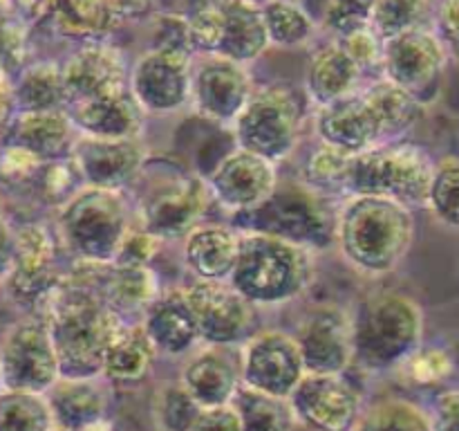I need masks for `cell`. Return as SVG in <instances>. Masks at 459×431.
Returning a JSON list of instances; mask_svg holds the SVG:
<instances>
[{
    "label": "cell",
    "instance_id": "cell-1",
    "mask_svg": "<svg viewBox=\"0 0 459 431\" xmlns=\"http://www.w3.org/2000/svg\"><path fill=\"white\" fill-rule=\"evenodd\" d=\"M412 241V209L390 198L345 196L336 207L334 247L361 277L393 274L411 251Z\"/></svg>",
    "mask_w": 459,
    "mask_h": 431
},
{
    "label": "cell",
    "instance_id": "cell-2",
    "mask_svg": "<svg viewBox=\"0 0 459 431\" xmlns=\"http://www.w3.org/2000/svg\"><path fill=\"white\" fill-rule=\"evenodd\" d=\"M352 366L385 373L402 366L424 341V312L399 292H375L350 312Z\"/></svg>",
    "mask_w": 459,
    "mask_h": 431
},
{
    "label": "cell",
    "instance_id": "cell-3",
    "mask_svg": "<svg viewBox=\"0 0 459 431\" xmlns=\"http://www.w3.org/2000/svg\"><path fill=\"white\" fill-rule=\"evenodd\" d=\"M312 278V250L267 233L240 232V251L229 283L260 310L300 299Z\"/></svg>",
    "mask_w": 459,
    "mask_h": 431
},
{
    "label": "cell",
    "instance_id": "cell-4",
    "mask_svg": "<svg viewBox=\"0 0 459 431\" xmlns=\"http://www.w3.org/2000/svg\"><path fill=\"white\" fill-rule=\"evenodd\" d=\"M339 202L321 196L300 180L278 182L267 200L251 209L231 214L229 224L238 232L267 233V236L296 242L312 251L330 250L334 247Z\"/></svg>",
    "mask_w": 459,
    "mask_h": 431
},
{
    "label": "cell",
    "instance_id": "cell-5",
    "mask_svg": "<svg viewBox=\"0 0 459 431\" xmlns=\"http://www.w3.org/2000/svg\"><path fill=\"white\" fill-rule=\"evenodd\" d=\"M134 184H139V196L133 218L164 242L182 241L213 202L204 175L175 164L152 166L151 157Z\"/></svg>",
    "mask_w": 459,
    "mask_h": 431
},
{
    "label": "cell",
    "instance_id": "cell-6",
    "mask_svg": "<svg viewBox=\"0 0 459 431\" xmlns=\"http://www.w3.org/2000/svg\"><path fill=\"white\" fill-rule=\"evenodd\" d=\"M130 223L133 202L126 191L83 184L58 207L56 238L76 260L112 263Z\"/></svg>",
    "mask_w": 459,
    "mask_h": 431
},
{
    "label": "cell",
    "instance_id": "cell-7",
    "mask_svg": "<svg viewBox=\"0 0 459 431\" xmlns=\"http://www.w3.org/2000/svg\"><path fill=\"white\" fill-rule=\"evenodd\" d=\"M433 169L435 160L420 144L406 139L379 144L350 157L345 193L390 198L412 211L424 209Z\"/></svg>",
    "mask_w": 459,
    "mask_h": 431
},
{
    "label": "cell",
    "instance_id": "cell-8",
    "mask_svg": "<svg viewBox=\"0 0 459 431\" xmlns=\"http://www.w3.org/2000/svg\"><path fill=\"white\" fill-rule=\"evenodd\" d=\"M229 128L236 146L281 164L294 155L303 135L299 94L285 84L254 88L247 106Z\"/></svg>",
    "mask_w": 459,
    "mask_h": 431
},
{
    "label": "cell",
    "instance_id": "cell-9",
    "mask_svg": "<svg viewBox=\"0 0 459 431\" xmlns=\"http://www.w3.org/2000/svg\"><path fill=\"white\" fill-rule=\"evenodd\" d=\"M200 344L240 348L247 339L263 330V310L251 303L229 281H197L184 287Z\"/></svg>",
    "mask_w": 459,
    "mask_h": 431
},
{
    "label": "cell",
    "instance_id": "cell-10",
    "mask_svg": "<svg viewBox=\"0 0 459 431\" xmlns=\"http://www.w3.org/2000/svg\"><path fill=\"white\" fill-rule=\"evenodd\" d=\"M287 402L296 429L352 431L363 409V395L345 373H305Z\"/></svg>",
    "mask_w": 459,
    "mask_h": 431
},
{
    "label": "cell",
    "instance_id": "cell-11",
    "mask_svg": "<svg viewBox=\"0 0 459 431\" xmlns=\"http://www.w3.org/2000/svg\"><path fill=\"white\" fill-rule=\"evenodd\" d=\"M0 373L4 389L45 393L61 377L48 323L36 314L21 319L0 341Z\"/></svg>",
    "mask_w": 459,
    "mask_h": 431
},
{
    "label": "cell",
    "instance_id": "cell-12",
    "mask_svg": "<svg viewBox=\"0 0 459 431\" xmlns=\"http://www.w3.org/2000/svg\"><path fill=\"white\" fill-rule=\"evenodd\" d=\"M299 341L285 330H258L240 346L242 386L273 398H290L305 375Z\"/></svg>",
    "mask_w": 459,
    "mask_h": 431
},
{
    "label": "cell",
    "instance_id": "cell-13",
    "mask_svg": "<svg viewBox=\"0 0 459 431\" xmlns=\"http://www.w3.org/2000/svg\"><path fill=\"white\" fill-rule=\"evenodd\" d=\"M446 61L448 57L437 34L429 27H415L384 40L381 76L426 106L430 94L437 92L435 88L442 79Z\"/></svg>",
    "mask_w": 459,
    "mask_h": 431
},
{
    "label": "cell",
    "instance_id": "cell-14",
    "mask_svg": "<svg viewBox=\"0 0 459 431\" xmlns=\"http://www.w3.org/2000/svg\"><path fill=\"white\" fill-rule=\"evenodd\" d=\"M56 250V236L45 224L25 223L13 227V263L3 286L18 305L30 308V314L39 312L61 277Z\"/></svg>",
    "mask_w": 459,
    "mask_h": 431
},
{
    "label": "cell",
    "instance_id": "cell-15",
    "mask_svg": "<svg viewBox=\"0 0 459 431\" xmlns=\"http://www.w3.org/2000/svg\"><path fill=\"white\" fill-rule=\"evenodd\" d=\"M254 88L249 66L222 54H202L193 58L191 106L211 124L231 126L249 101Z\"/></svg>",
    "mask_w": 459,
    "mask_h": 431
},
{
    "label": "cell",
    "instance_id": "cell-16",
    "mask_svg": "<svg viewBox=\"0 0 459 431\" xmlns=\"http://www.w3.org/2000/svg\"><path fill=\"white\" fill-rule=\"evenodd\" d=\"M193 57L152 49L130 66L128 88L146 115H175L191 106Z\"/></svg>",
    "mask_w": 459,
    "mask_h": 431
},
{
    "label": "cell",
    "instance_id": "cell-17",
    "mask_svg": "<svg viewBox=\"0 0 459 431\" xmlns=\"http://www.w3.org/2000/svg\"><path fill=\"white\" fill-rule=\"evenodd\" d=\"M307 373H345L352 366L350 312L336 303H314L291 332Z\"/></svg>",
    "mask_w": 459,
    "mask_h": 431
},
{
    "label": "cell",
    "instance_id": "cell-18",
    "mask_svg": "<svg viewBox=\"0 0 459 431\" xmlns=\"http://www.w3.org/2000/svg\"><path fill=\"white\" fill-rule=\"evenodd\" d=\"M211 200L236 214L267 200L278 187V164L236 146L224 153L213 169L204 175Z\"/></svg>",
    "mask_w": 459,
    "mask_h": 431
},
{
    "label": "cell",
    "instance_id": "cell-19",
    "mask_svg": "<svg viewBox=\"0 0 459 431\" xmlns=\"http://www.w3.org/2000/svg\"><path fill=\"white\" fill-rule=\"evenodd\" d=\"M72 162L85 187L126 191L142 173L148 148L142 137H88L76 135Z\"/></svg>",
    "mask_w": 459,
    "mask_h": 431
},
{
    "label": "cell",
    "instance_id": "cell-20",
    "mask_svg": "<svg viewBox=\"0 0 459 431\" xmlns=\"http://www.w3.org/2000/svg\"><path fill=\"white\" fill-rule=\"evenodd\" d=\"M67 103L128 88L130 66L124 52L108 40L81 43L61 63ZM65 103V106H67Z\"/></svg>",
    "mask_w": 459,
    "mask_h": 431
},
{
    "label": "cell",
    "instance_id": "cell-21",
    "mask_svg": "<svg viewBox=\"0 0 459 431\" xmlns=\"http://www.w3.org/2000/svg\"><path fill=\"white\" fill-rule=\"evenodd\" d=\"M361 88L348 97L316 108L314 133H316L318 142L350 153V155L385 144L379 119Z\"/></svg>",
    "mask_w": 459,
    "mask_h": 431
},
{
    "label": "cell",
    "instance_id": "cell-22",
    "mask_svg": "<svg viewBox=\"0 0 459 431\" xmlns=\"http://www.w3.org/2000/svg\"><path fill=\"white\" fill-rule=\"evenodd\" d=\"M179 382L202 409L229 404L242 386L240 353L236 355V348L202 344V348L186 355Z\"/></svg>",
    "mask_w": 459,
    "mask_h": 431
},
{
    "label": "cell",
    "instance_id": "cell-23",
    "mask_svg": "<svg viewBox=\"0 0 459 431\" xmlns=\"http://www.w3.org/2000/svg\"><path fill=\"white\" fill-rule=\"evenodd\" d=\"M76 133L88 137H142L146 112L133 97L130 88L101 97L81 99L65 106Z\"/></svg>",
    "mask_w": 459,
    "mask_h": 431
},
{
    "label": "cell",
    "instance_id": "cell-24",
    "mask_svg": "<svg viewBox=\"0 0 459 431\" xmlns=\"http://www.w3.org/2000/svg\"><path fill=\"white\" fill-rule=\"evenodd\" d=\"M139 323L155 346L157 355L186 357L200 346V335L184 287L161 290L160 296L143 310Z\"/></svg>",
    "mask_w": 459,
    "mask_h": 431
},
{
    "label": "cell",
    "instance_id": "cell-25",
    "mask_svg": "<svg viewBox=\"0 0 459 431\" xmlns=\"http://www.w3.org/2000/svg\"><path fill=\"white\" fill-rule=\"evenodd\" d=\"M240 251V232L229 223H200L182 238V260L197 281H229Z\"/></svg>",
    "mask_w": 459,
    "mask_h": 431
},
{
    "label": "cell",
    "instance_id": "cell-26",
    "mask_svg": "<svg viewBox=\"0 0 459 431\" xmlns=\"http://www.w3.org/2000/svg\"><path fill=\"white\" fill-rule=\"evenodd\" d=\"M54 425L63 429L79 431L90 422L106 418L110 404L108 382L97 377H58L48 391Z\"/></svg>",
    "mask_w": 459,
    "mask_h": 431
},
{
    "label": "cell",
    "instance_id": "cell-27",
    "mask_svg": "<svg viewBox=\"0 0 459 431\" xmlns=\"http://www.w3.org/2000/svg\"><path fill=\"white\" fill-rule=\"evenodd\" d=\"M366 84V75L359 70L350 54L341 48L339 40L321 45L312 54L305 72V94L314 108L343 99L357 92Z\"/></svg>",
    "mask_w": 459,
    "mask_h": 431
},
{
    "label": "cell",
    "instance_id": "cell-28",
    "mask_svg": "<svg viewBox=\"0 0 459 431\" xmlns=\"http://www.w3.org/2000/svg\"><path fill=\"white\" fill-rule=\"evenodd\" d=\"M76 135L79 133L67 110L16 112L3 142L18 144L34 153L39 160L52 162L70 155Z\"/></svg>",
    "mask_w": 459,
    "mask_h": 431
},
{
    "label": "cell",
    "instance_id": "cell-29",
    "mask_svg": "<svg viewBox=\"0 0 459 431\" xmlns=\"http://www.w3.org/2000/svg\"><path fill=\"white\" fill-rule=\"evenodd\" d=\"M99 292L112 312L119 317H142L143 310L160 296L161 283L152 265L106 263Z\"/></svg>",
    "mask_w": 459,
    "mask_h": 431
},
{
    "label": "cell",
    "instance_id": "cell-30",
    "mask_svg": "<svg viewBox=\"0 0 459 431\" xmlns=\"http://www.w3.org/2000/svg\"><path fill=\"white\" fill-rule=\"evenodd\" d=\"M222 3V40L218 54L249 66L258 61L272 43L264 27L263 4L255 0H220Z\"/></svg>",
    "mask_w": 459,
    "mask_h": 431
},
{
    "label": "cell",
    "instance_id": "cell-31",
    "mask_svg": "<svg viewBox=\"0 0 459 431\" xmlns=\"http://www.w3.org/2000/svg\"><path fill=\"white\" fill-rule=\"evenodd\" d=\"M157 350L139 321H124L117 326L103 357L101 377L108 384H134L152 368Z\"/></svg>",
    "mask_w": 459,
    "mask_h": 431
},
{
    "label": "cell",
    "instance_id": "cell-32",
    "mask_svg": "<svg viewBox=\"0 0 459 431\" xmlns=\"http://www.w3.org/2000/svg\"><path fill=\"white\" fill-rule=\"evenodd\" d=\"M49 21L56 34L79 43L108 40V36L124 22L110 0H52Z\"/></svg>",
    "mask_w": 459,
    "mask_h": 431
},
{
    "label": "cell",
    "instance_id": "cell-33",
    "mask_svg": "<svg viewBox=\"0 0 459 431\" xmlns=\"http://www.w3.org/2000/svg\"><path fill=\"white\" fill-rule=\"evenodd\" d=\"M361 90L368 101H370L377 119H379L385 144L399 142V139L406 137L420 124L426 112V106L420 99L412 97L411 92H406L399 85L390 84L384 76L366 81Z\"/></svg>",
    "mask_w": 459,
    "mask_h": 431
},
{
    "label": "cell",
    "instance_id": "cell-34",
    "mask_svg": "<svg viewBox=\"0 0 459 431\" xmlns=\"http://www.w3.org/2000/svg\"><path fill=\"white\" fill-rule=\"evenodd\" d=\"M13 99H16V112L65 110L67 97L65 85H63L61 63H27L13 76Z\"/></svg>",
    "mask_w": 459,
    "mask_h": 431
},
{
    "label": "cell",
    "instance_id": "cell-35",
    "mask_svg": "<svg viewBox=\"0 0 459 431\" xmlns=\"http://www.w3.org/2000/svg\"><path fill=\"white\" fill-rule=\"evenodd\" d=\"M350 157H352L350 153L318 142L300 164V182L307 184L321 196L332 198V200H343L348 196L345 182H348Z\"/></svg>",
    "mask_w": 459,
    "mask_h": 431
},
{
    "label": "cell",
    "instance_id": "cell-36",
    "mask_svg": "<svg viewBox=\"0 0 459 431\" xmlns=\"http://www.w3.org/2000/svg\"><path fill=\"white\" fill-rule=\"evenodd\" d=\"M263 16L273 48H300L316 34V21L296 0H264Z\"/></svg>",
    "mask_w": 459,
    "mask_h": 431
},
{
    "label": "cell",
    "instance_id": "cell-37",
    "mask_svg": "<svg viewBox=\"0 0 459 431\" xmlns=\"http://www.w3.org/2000/svg\"><path fill=\"white\" fill-rule=\"evenodd\" d=\"M352 431H433L430 413L403 398H385L363 407Z\"/></svg>",
    "mask_w": 459,
    "mask_h": 431
},
{
    "label": "cell",
    "instance_id": "cell-38",
    "mask_svg": "<svg viewBox=\"0 0 459 431\" xmlns=\"http://www.w3.org/2000/svg\"><path fill=\"white\" fill-rule=\"evenodd\" d=\"M48 395L25 389H0V431H52Z\"/></svg>",
    "mask_w": 459,
    "mask_h": 431
},
{
    "label": "cell",
    "instance_id": "cell-39",
    "mask_svg": "<svg viewBox=\"0 0 459 431\" xmlns=\"http://www.w3.org/2000/svg\"><path fill=\"white\" fill-rule=\"evenodd\" d=\"M233 407L240 416L242 431H294L296 422L285 398L258 393L240 386L233 395Z\"/></svg>",
    "mask_w": 459,
    "mask_h": 431
},
{
    "label": "cell",
    "instance_id": "cell-40",
    "mask_svg": "<svg viewBox=\"0 0 459 431\" xmlns=\"http://www.w3.org/2000/svg\"><path fill=\"white\" fill-rule=\"evenodd\" d=\"M200 409L179 380L161 382L152 393L151 411L157 431H191Z\"/></svg>",
    "mask_w": 459,
    "mask_h": 431
},
{
    "label": "cell",
    "instance_id": "cell-41",
    "mask_svg": "<svg viewBox=\"0 0 459 431\" xmlns=\"http://www.w3.org/2000/svg\"><path fill=\"white\" fill-rule=\"evenodd\" d=\"M433 12V0H377L370 25L385 40L390 36L402 34V31L426 27V21Z\"/></svg>",
    "mask_w": 459,
    "mask_h": 431
},
{
    "label": "cell",
    "instance_id": "cell-42",
    "mask_svg": "<svg viewBox=\"0 0 459 431\" xmlns=\"http://www.w3.org/2000/svg\"><path fill=\"white\" fill-rule=\"evenodd\" d=\"M429 207L439 223L459 229V157L448 155L435 162L429 189Z\"/></svg>",
    "mask_w": 459,
    "mask_h": 431
},
{
    "label": "cell",
    "instance_id": "cell-43",
    "mask_svg": "<svg viewBox=\"0 0 459 431\" xmlns=\"http://www.w3.org/2000/svg\"><path fill=\"white\" fill-rule=\"evenodd\" d=\"M188 36L195 57L202 54H218L222 40V3L220 0H195L186 13Z\"/></svg>",
    "mask_w": 459,
    "mask_h": 431
},
{
    "label": "cell",
    "instance_id": "cell-44",
    "mask_svg": "<svg viewBox=\"0 0 459 431\" xmlns=\"http://www.w3.org/2000/svg\"><path fill=\"white\" fill-rule=\"evenodd\" d=\"M81 187H83V182H81L79 171H76L72 157L67 155L61 160L43 162V166L36 173L34 184H31V191L48 205L61 207Z\"/></svg>",
    "mask_w": 459,
    "mask_h": 431
},
{
    "label": "cell",
    "instance_id": "cell-45",
    "mask_svg": "<svg viewBox=\"0 0 459 431\" xmlns=\"http://www.w3.org/2000/svg\"><path fill=\"white\" fill-rule=\"evenodd\" d=\"M377 0H325L321 12V27L334 39L368 25Z\"/></svg>",
    "mask_w": 459,
    "mask_h": 431
},
{
    "label": "cell",
    "instance_id": "cell-46",
    "mask_svg": "<svg viewBox=\"0 0 459 431\" xmlns=\"http://www.w3.org/2000/svg\"><path fill=\"white\" fill-rule=\"evenodd\" d=\"M43 160L18 144H0V184L7 189H31Z\"/></svg>",
    "mask_w": 459,
    "mask_h": 431
},
{
    "label": "cell",
    "instance_id": "cell-47",
    "mask_svg": "<svg viewBox=\"0 0 459 431\" xmlns=\"http://www.w3.org/2000/svg\"><path fill=\"white\" fill-rule=\"evenodd\" d=\"M336 40H339L341 48L350 54V58L357 63L359 70L366 75V79L370 72H381V61H384V39H381L379 31H377L370 22L348 31V34L339 36Z\"/></svg>",
    "mask_w": 459,
    "mask_h": 431
},
{
    "label": "cell",
    "instance_id": "cell-48",
    "mask_svg": "<svg viewBox=\"0 0 459 431\" xmlns=\"http://www.w3.org/2000/svg\"><path fill=\"white\" fill-rule=\"evenodd\" d=\"M30 54V27L18 22L0 9V70L16 76L27 66Z\"/></svg>",
    "mask_w": 459,
    "mask_h": 431
},
{
    "label": "cell",
    "instance_id": "cell-49",
    "mask_svg": "<svg viewBox=\"0 0 459 431\" xmlns=\"http://www.w3.org/2000/svg\"><path fill=\"white\" fill-rule=\"evenodd\" d=\"M399 368H403L406 375L417 384H435V382L446 380L453 368H455V364H453V357L446 350L420 346Z\"/></svg>",
    "mask_w": 459,
    "mask_h": 431
},
{
    "label": "cell",
    "instance_id": "cell-50",
    "mask_svg": "<svg viewBox=\"0 0 459 431\" xmlns=\"http://www.w3.org/2000/svg\"><path fill=\"white\" fill-rule=\"evenodd\" d=\"M151 48L166 49V52H179L195 58L191 36H188V22L184 13H157L152 18Z\"/></svg>",
    "mask_w": 459,
    "mask_h": 431
},
{
    "label": "cell",
    "instance_id": "cell-51",
    "mask_svg": "<svg viewBox=\"0 0 459 431\" xmlns=\"http://www.w3.org/2000/svg\"><path fill=\"white\" fill-rule=\"evenodd\" d=\"M166 242L160 236L143 229L137 220L133 218L128 232H126L124 241H121L119 254L112 263H137V265H152V260L160 256L161 247Z\"/></svg>",
    "mask_w": 459,
    "mask_h": 431
},
{
    "label": "cell",
    "instance_id": "cell-52",
    "mask_svg": "<svg viewBox=\"0 0 459 431\" xmlns=\"http://www.w3.org/2000/svg\"><path fill=\"white\" fill-rule=\"evenodd\" d=\"M435 34L446 57L459 63V0H437L435 4Z\"/></svg>",
    "mask_w": 459,
    "mask_h": 431
},
{
    "label": "cell",
    "instance_id": "cell-53",
    "mask_svg": "<svg viewBox=\"0 0 459 431\" xmlns=\"http://www.w3.org/2000/svg\"><path fill=\"white\" fill-rule=\"evenodd\" d=\"M191 431H242L238 409L233 402L200 409Z\"/></svg>",
    "mask_w": 459,
    "mask_h": 431
},
{
    "label": "cell",
    "instance_id": "cell-54",
    "mask_svg": "<svg viewBox=\"0 0 459 431\" xmlns=\"http://www.w3.org/2000/svg\"><path fill=\"white\" fill-rule=\"evenodd\" d=\"M433 431H459V386L437 395L430 411Z\"/></svg>",
    "mask_w": 459,
    "mask_h": 431
},
{
    "label": "cell",
    "instance_id": "cell-55",
    "mask_svg": "<svg viewBox=\"0 0 459 431\" xmlns=\"http://www.w3.org/2000/svg\"><path fill=\"white\" fill-rule=\"evenodd\" d=\"M52 0H0V9L25 27L39 25L49 13Z\"/></svg>",
    "mask_w": 459,
    "mask_h": 431
},
{
    "label": "cell",
    "instance_id": "cell-56",
    "mask_svg": "<svg viewBox=\"0 0 459 431\" xmlns=\"http://www.w3.org/2000/svg\"><path fill=\"white\" fill-rule=\"evenodd\" d=\"M13 263V224L9 223L7 209H4V200L0 196V286L4 278L12 272Z\"/></svg>",
    "mask_w": 459,
    "mask_h": 431
},
{
    "label": "cell",
    "instance_id": "cell-57",
    "mask_svg": "<svg viewBox=\"0 0 459 431\" xmlns=\"http://www.w3.org/2000/svg\"><path fill=\"white\" fill-rule=\"evenodd\" d=\"M16 117V99H13V76L0 70V142L7 135Z\"/></svg>",
    "mask_w": 459,
    "mask_h": 431
},
{
    "label": "cell",
    "instance_id": "cell-58",
    "mask_svg": "<svg viewBox=\"0 0 459 431\" xmlns=\"http://www.w3.org/2000/svg\"><path fill=\"white\" fill-rule=\"evenodd\" d=\"M110 3L126 22V21H139V18L152 16V13L157 12L160 0H110Z\"/></svg>",
    "mask_w": 459,
    "mask_h": 431
},
{
    "label": "cell",
    "instance_id": "cell-59",
    "mask_svg": "<svg viewBox=\"0 0 459 431\" xmlns=\"http://www.w3.org/2000/svg\"><path fill=\"white\" fill-rule=\"evenodd\" d=\"M79 431H115V427H112V422L108 418H99V420L90 422V425H85Z\"/></svg>",
    "mask_w": 459,
    "mask_h": 431
},
{
    "label": "cell",
    "instance_id": "cell-60",
    "mask_svg": "<svg viewBox=\"0 0 459 431\" xmlns=\"http://www.w3.org/2000/svg\"><path fill=\"white\" fill-rule=\"evenodd\" d=\"M52 431H70V429H63V427H56V425H54V427H52Z\"/></svg>",
    "mask_w": 459,
    "mask_h": 431
},
{
    "label": "cell",
    "instance_id": "cell-61",
    "mask_svg": "<svg viewBox=\"0 0 459 431\" xmlns=\"http://www.w3.org/2000/svg\"><path fill=\"white\" fill-rule=\"evenodd\" d=\"M0 389H3V373H0Z\"/></svg>",
    "mask_w": 459,
    "mask_h": 431
},
{
    "label": "cell",
    "instance_id": "cell-62",
    "mask_svg": "<svg viewBox=\"0 0 459 431\" xmlns=\"http://www.w3.org/2000/svg\"><path fill=\"white\" fill-rule=\"evenodd\" d=\"M255 3H264V0H255Z\"/></svg>",
    "mask_w": 459,
    "mask_h": 431
}]
</instances>
